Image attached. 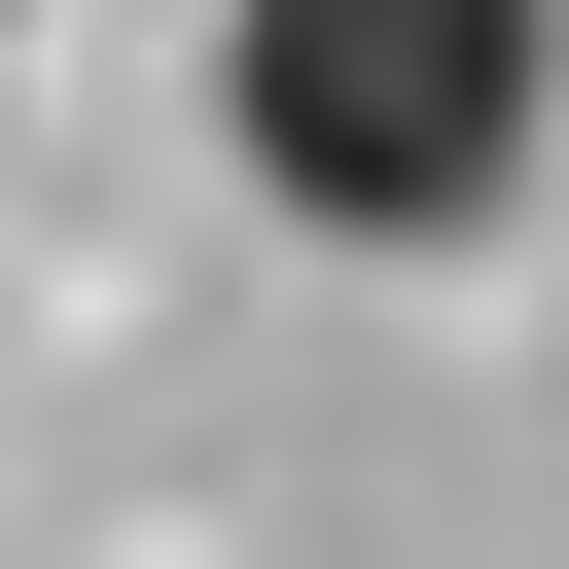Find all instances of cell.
<instances>
[{
	"label": "cell",
	"instance_id": "obj_1",
	"mask_svg": "<svg viewBox=\"0 0 569 569\" xmlns=\"http://www.w3.org/2000/svg\"><path fill=\"white\" fill-rule=\"evenodd\" d=\"M213 142L320 249H498L533 142H569V0H249L213 36Z\"/></svg>",
	"mask_w": 569,
	"mask_h": 569
},
{
	"label": "cell",
	"instance_id": "obj_2",
	"mask_svg": "<svg viewBox=\"0 0 569 569\" xmlns=\"http://www.w3.org/2000/svg\"><path fill=\"white\" fill-rule=\"evenodd\" d=\"M0 36H36V0H0Z\"/></svg>",
	"mask_w": 569,
	"mask_h": 569
}]
</instances>
